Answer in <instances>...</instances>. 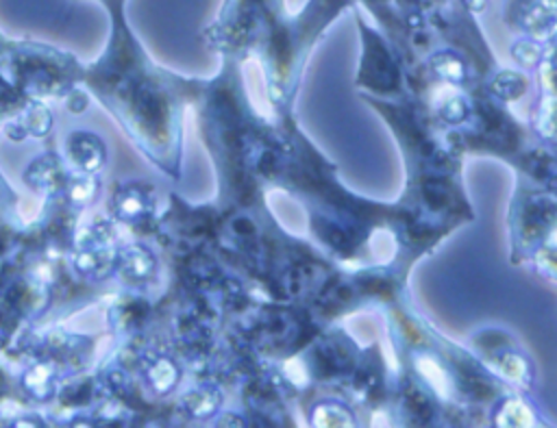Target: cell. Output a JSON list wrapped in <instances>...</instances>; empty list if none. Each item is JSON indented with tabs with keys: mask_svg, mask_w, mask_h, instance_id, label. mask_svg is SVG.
Segmentation results:
<instances>
[{
	"mask_svg": "<svg viewBox=\"0 0 557 428\" xmlns=\"http://www.w3.org/2000/svg\"><path fill=\"white\" fill-rule=\"evenodd\" d=\"M516 24L531 35V39H544L548 35L555 33L557 26V15L550 9V4H546L544 0H531L527 4L520 7Z\"/></svg>",
	"mask_w": 557,
	"mask_h": 428,
	"instance_id": "obj_1",
	"label": "cell"
},
{
	"mask_svg": "<svg viewBox=\"0 0 557 428\" xmlns=\"http://www.w3.org/2000/svg\"><path fill=\"white\" fill-rule=\"evenodd\" d=\"M67 148L72 152L74 163L85 174L96 172L102 165V161H104L102 143L94 135H89V133H74L72 139H67Z\"/></svg>",
	"mask_w": 557,
	"mask_h": 428,
	"instance_id": "obj_2",
	"label": "cell"
},
{
	"mask_svg": "<svg viewBox=\"0 0 557 428\" xmlns=\"http://www.w3.org/2000/svg\"><path fill=\"white\" fill-rule=\"evenodd\" d=\"M494 424L503 428H529L537 426L540 421L531 404H527L520 398H505L494 413Z\"/></svg>",
	"mask_w": 557,
	"mask_h": 428,
	"instance_id": "obj_3",
	"label": "cell"
},
{
	"mask_svg": "<svg viewBox=\"0 0 557 428\" xmlns=\"http://www.w3.org/2000/svg\"><path fill=\"white\" fill-rule=\"evenodd\" d=\"M311 426L315 428H346V426H355L357 419L352 417V411L337 400H324L318 402L311 408Z\"/></svg>",
	"mask_w": 557,
	"mask_h": 428,
	"instance_id": "obj_4",
	"label": "cell"
},
{
	"mask_svg": "<svg viewBox=\"0 0 557 428\" xmlns=\"http://www.w3.org/2000/svg\"><path fill=\"white\" fill-rule=\"evenodd\" d=\"M431 70L437 78L453 83V85H461L468 78V65L463 63L461 56H457L450 50H440L431 56Z\"/></svg>",
	"mask_w": 557,
	"mask_h": 428,
	"instance_id": "obj_5",
	"label": "cell"
},
{
	"mask_svg": "<svg viewBox=\"0 0 557 428\" xmlns=\"http://www.w3.org/2000/svg\"><path fill=\"white\" fill-rule=\"evenodd\" d=\"M150 209L148 196L141 189H120L115 196V213L128 222L141 219Z\"/></svg>",
	"mask_w": 557,
	"mask_h": 428,
	"instance_id": "obj_6",
	"label": "cell"
},
{
	"mask_svg": "<svg viewBox=\"0 0 557 428\" xmlns=\"http://www.w3.org/2000/svg\"><path fill=\"white\" fill-rule=\"evenodd\" d=\"M185 406L194 417H211L220 406V391L213 387H198L187 393Z\"/></svg>",
	"mask_w": 557,
	"mask_h": 428,
	"instance_id": "obj_7",
	"label": "cell"
},
{
	"mask_svg": "<svg viewBox=\"0 0 557 428\" xmlns=\"http://www.w3.org/2000/svg\"><path fill=\"white\" fill-rule=\"evenodd\" d=\"M148 382L157 393H170L178 382V367L170 358H157L148 367Z\"/></svg>",
	"mask_w": 557,
	"mask_h": 428,
	"instance_id": "obj_8",
	"label": "cell"
},
{
	"mask_svg": "<svg viewBox=\"0 0 557 428\" xmlns=\"http://www.w3.org/2000/svg\"><path fill=\"white\" fill-rule=\"evenodd\" d=\"M122 265L131 278H148L154 272L152 254L139 246H133L124 252Z\"/></svg>",
	"mask_w": 557,
	"mask_h": 428,
	"instance_id": "obj_9",
	"label": "cell"
},
{
	"mask_svg": "<svg viewBox=\"0 0 557 428\" xmlns=\"http://www.w3.org/2000/svg\"><path fill=\"white\" fill-rule=\"evenodd\" d=\"M496 365L498 369L513 382L518 385H527L529 378H531V369H529V363L524 356H520L518 352H503L498 354L496 358Z\"/></svg>",
	"mask_w": 557,
	"mask_h": 428,
	"instance_id": "obj_10",
	"label": "cell"
},
{
	"mask_svg": "<svg viewBox=\"0 0 557 428\" xmlns=\"http://www.w3.org/2000/svg\"><path fill=\"white\" fill-rule=\"evenodd\" d=\"M494 91L500 96V98H507V100H516L520 98L524 91H527V78L518 72H503L494 78Z\"/></svg>",
	"mask_w": 557,
	"mask_h": 428,
	"instance_id": "obj_11",
	"label": "cell"
},
{
	"mask_svg": "<svg viewBox=\"0 0 557 428\" xmlns=\"http://www.w3.org/2000/svg\"><path fill=\"white\" fill-rule=\"evenodd\" d=\"M24 385H26L28 391L35 393L37 398H48L50 391L54 389L50 367H48V365H35V367L24 376Z\"/></svg>",
	"mask_w": 557,
	"mask_h": 428,
	"instance_id": "obj_12",
	"label": "cell"
},
{
	"mask_svg": "<svg viewBox=\"0 0 557 428\" xmlns=\"http://www.w3.org/2000/svg\"><path fill=\"white\" fill-rule=\"evenodd\" d=\"M511 56L522 67H533L542 61V46H540L537 39H518L511 46Z\"/></svg>",
	"mask_w": 557,
	"mask_h": 428,
	"instance_id": "obj_13",
	"label": "cell"
},
{
	"mask_svg": "<svg viewBox=\"0 0 557 428\" xmlns=\"http://www.w3.org/2000/svg\"><path fill=\"white\" fill-rule=\"evenodd\" d=\"M67 193H70V198L76 204H87L94 198V193H96V180L89 174H85V176L72 180Z\"/></svg>",
	"mask_w": 557,
	"mask_h": 428,
	"instance_id": "obj_14",
	"label": "cell"
},
{
	"mask_svg": "<svg viewBox=\"0 0 557 428\" xmlns=\"http://www.w3.org/2000/svg\"><path fill=\"white\" fill-rule=\"evenodd\" d=\"M24 126H26L33 135H39V137L46 135L48 128H50V115H48V111H46L44 106H39V104L30 106V111L26 113Z\"/></svg>",
	"mask_w": 557,
	"mask_h": 428,
	"instance_id": "obj_15",
	"label": "cell"
},
{
	"mask_svg": "<svg viewBox=\"0 0 557 428\" xmlns=\"http://www.w3.org/2000/svg\"><path fill=\"white\" fill-rule=\"evenodd\" d=\"M540 128L546 137L557 139V100L546 102L542 115H540Z\"/></svg>",
	"mask_w": 557,
	"mask_h": 428,
	"instance_id": "obj_16",
	"label": "cell"
},
{
	"mask_svg": "<svg viewBox=\"0 0 557 428\" xmlns=\"http://www.w3.org/2000/svg\"><path fill=\"white\" fill-rule=\"evenodd\" d=\"M466 115V104L459 98H453L450 102H446L444 106V117L448 119H461Z\"/></svg>",
	"mask_w": 557,
	"mask_h": 428,
	"instance_id": "obj_17",
	"label": "cell"
}]
</instances>
